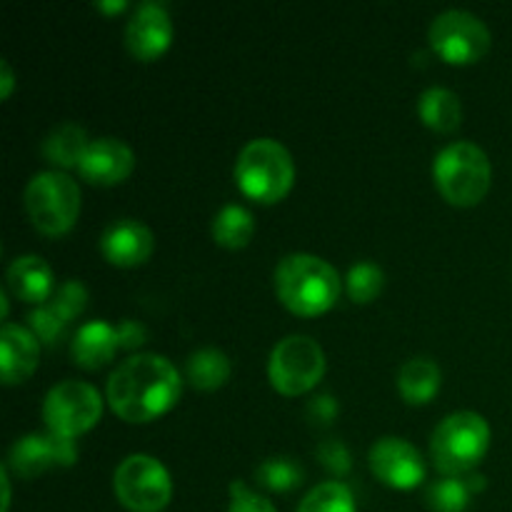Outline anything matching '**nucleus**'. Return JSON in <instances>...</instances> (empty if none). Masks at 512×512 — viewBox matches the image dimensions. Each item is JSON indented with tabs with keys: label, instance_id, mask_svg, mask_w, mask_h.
Listing matches in <instances>:
<instances>
[{
	"label": "nucleus",
	"instance_id": "obj_1",
	"mask_svg": "<svg viewBox=\"0 0 512 512\" xmlns=\"http://www.w3.org/2000/svg\"><path fill=\"white\" fill-rule=\"evenodd\" d=\"M183 380L165 355L138 353L110 373L105 398L128 423H150L168 413L180 398Z\"/></svg>",
	"mask_w": 512,
	"mask_h": 512
},
{
	"label": "nucleus",
	"instance_id": "obj_2",
	"mask_svg": "<svg viewBox=\"0 0 512 512\" xmlns=\"http://www.w3.org/2000/svg\"><path fill=\"white\" fill-rule=\"evenodd\" d=\"M273 280L280 303L305 318L330 310L340 295L338 270L310 253L285 255L275 268Z\"/></svg>",
	"mask_w": 512,
	"mask_h": 512
},
{
	"label": "nucleus",
	"instance_id": "obj_3",
	"mask_svg": "<svg viewBox=\"0 0 512 512\" xmlns=\"http://www.w3.org/2000/svg\"><path fill=\"white\" fill-rule=\"evenodd\" d=\"M295 180L293 155L280 140L255 138L238 153L235 183L258 203H278L290 193Z\"/></svg>",
	"mask_w": 512,
	"mask_h": 512
},
{
	"label": "nucleus",
	"instance_id": "obj_4",
	"mask_svg": "<svg viewBox=\"0 0 512 512\" xmlns=\"http://www.w3.org/2000/svg\"><path fill=\"white\" fill-rule=\"evenodd\" d=\"M433 178L440 195L453 205H478L490 190V158L480 145L470 140H455L445 145L433 163Z\"/></svg>",
	"mask_w": 512,
	"mask_h": 512
},
{
	"label": "nucleus",
	"instance_id": "obj_5",
	"mask_svg": "<svg viewBox=\"0 0 512 512\" xmlns=\"http://www.w3.org/2000/svg\"><path fill=\"white\" fill-rule=\"evenodd\" d=\"M490 448V425L473 410L448 415L430 438L435 468L445 475H465L485 458Z\"/></svg>",
	"mask_w": 512,
	"mask_h": 512
},
{
	"label": "nucleus",
	"instance_id": "obj_6",
	"mask_svg": "<svg viewBox=\"0 0 512 512\" xmlns=\"http://www.w3.org/2000/svg\"><path fill=\"white\" fill-rule=\"evenodd\" d=\"M25 210L35 228L45 235H63L80 213V188L63 170L35 173L25 185Z\"/></svg>",
	"mask_w": 512,
	"mask_h": 512
},
{
	"label": "nucleus",
	"instance_id": "obj_7",
	"mask_svg": "<svg viewBox=\"0 0 512 512\" xmlns=\"http://www.w3.org/2000/svg\"><path fill=\"white\" fill-rule=\"evenodd\" d=\"M115 498L130 512H160L173 498V480L153 455H128L115 468Z\"/></svg>",
	"mask_w": 512,
	"mask_h": 512
},
{
	"label": "nucleus",
	"instance_id": "obj_8",
	"mask_svg": "<svg viewBox=\"0 0 512 512\" xmlns=\"http://www.w3.org/2000/svg\"><path fill=\"white\" fill-rule=\"evenodd\" d=\"M268 375L280 395H303L313 390L325 375V353L310 335H288L273 348Z\"/></svg>",
	"mask_w": 512,
	"mask_h": 512
},
{
	"label": "nucleus",
	"instance_id": "obj_9",
	"mask_svg": "<svg viewBox=\"0 0 512 512\" xmlns=\"http://www.w3.org/2000/svg\"><path fill=\"white\" fill-rule=\"evenodd\" d=\"M103 415V398L83 380H63L53 385L43 400V420L50 433L78 438L88 433Z\"/></svg>",
	"mask_w": 512,
	"mask_h": 512
},
{
	"label": "nucleus",
	"instance_id": "obj_10",
	"mask_svg": "<svg viewBox=\"0 0 512 512\" xmlns=\"http://www.w3.org/2000/svg\"><path fill=\"white\" fill-rule=\"evenodd\" d=\"M430 45L443 60L468 65L490 50V30L485 20L470 10H445L430 25Z\"/></svg>",
	"mask_w": 512,
	"mask_h": 512
},
{
	"label": "nucleus",
	"instance_id": "obj_11",
	"mask_svg": "<svg viewBox=\"0 0 512 512\" xmlns=\"http://www.w3.org/2000/svg\"><path fill=\"white\" fill-rule=\"evenodd\" d=\"M78 458L75 440L55 433H30L15 440L8 465L20 478H35L50 468H70Z\"/></svg>",
	"mask_w": 512,
	"mask_h": 512
},
{
	"label": "nucleus",
	"instance_id": "obj_12",
	"mask_svg": "<svg viewBox=\"0 0 512 512\" xmlns=\"http://www.w3.org/2000/svg\"><path fill=\"white\" fill-rule=\"evenodd\" d=\"M370 470L380 483L398 490H413L423 483L425 463L420 450L403 438H380L370 448Z\"/></svg>",
	"mask_w": 512,
	"mask_h": 512
},
{
	"label": "nucleus",
	"instance_id": "obj_13",
	"mask_svg": "<svg viewBox=\"0 0 512 512\" xmlns=\"http://www.w3.org/2000/svg\"><path fill=\"white\" fill-rule=\"evenodd\" d=\"M173 40V20L165 5L145 0L130 15L125 25V45L138 60H155L168 50Z\"/></svg>",
	"mask_w": 512,
	"mask_h": 512
},
{
	"label": "nucleus",
	"instance_id": "obj_14",
	"mask_svg": "<svg viewBox=\"0 0 512 512\" xmlns=\"http://www.w3.org/2000/svg\"><path fill=\"white\" fill-rule=\"evenodd\" d=\"M155 238L153 230L135 218H120L110 223L100 235V253L108 263L120 268L143 265L153 255Z\"/></svg>",
	"mask_w": 512,
	"mask_h": 512
},
{
	"label": "nucleus",
	"instance_id": "obj_15",
	"mask_svg": "<svg viewBox=\"0 0 512 512\" xmlns=\"http://www.w3.org/2000/svg\"><path fill=\"white\" fill-rule=\"evenodd\" d=\"M135 155L128 143L118 138L90 140L80 158L78 170L93 185H118L133 173Z\"/></svg>",
	"mask_w": 512,
	"mask_h": 512
},
{
	"label": "nucleus",
	"instance_id": "obj_16",
	"mask_svg": "<svg viewBox=\"0 0 512 512\" xmlns=\"http://www.w3.org/2000/svg\"><path fill=\"white\" fill-rule=\"evenodd\" d=\"M85 300H88V290L83 283L68 280V283L60 285L48 303L28 315V325L35 338L43 340V343H55L58 335H63L65 325L85 308Z\"/></svg>",
	"mask_w": 512,
	"mask_h": 512
},
{
	"label": "nucleus",
	"instance_id": "obj_17",
	"mask_svg": "<svg viewBox=\"0 0 512 512\" xmlns=\"http://www.w3.org/2000/svg\"><path fill=\"white\" fill-rule=\"evenodd\" d=\"M40 360V340L30 328L5 323L0 330V378L5 385H18L35 373Z\"/></svg>",
	"mask_w": 512,
	"mask_h": 512
},
{
	"label": "nucleus",
	"instance_id": "obj_18",
	"mask_svg": "<svg viewBox=\"0 0 512 512\" xmlns=\"http://www.w3.org/2000/svg\"><path fill=\"white\" fill-rule=\"evenodd\" d=\"M5 278H8L15 298L25 300V303L45 305L53 298V270L40 255H18L8 265Z\"/></svg>",
	"mask_w": 512,
	"mask_h": 512
},
{
	"label": "nucleus",
	"instance_id": "obj_19",
	"mask_svg": "<svg viewBox=\"0 0 512 512\" xmlns=\"http://www.w3.org/2000/svg\"><path fill=\"white\" fill-rule=\"evenodd\" d=\"M120 348L118 328H113L105 320H90V323L80 325L78 333L73 335L70 343V355L80 368L98 370L105 363L113 360V355Z\"/></svg>",
	"mask_w": 512,
	"mask_h": 512
},
{
	"label": "nucleus",
	"instance_id": "obj_20",
	"mask_svg": "<svg viewBox=\"0 0 512 512\" xmlns=\"http://www.w3.org/2000/svg\"><path fill=\"white\" fill-rule=\"evenodd\" d=\"M443 373L440 365L430 358L405 360L398 373V390L410 405H425L438 395Z\"/></svg>",
	"mask_w": 512,
	"mask_h": 512
},
{
	"label": "nucleus",
	"instance_id": "obj_21",
	"mask_svg": "<svg viewBox=\"0 0 512 512\" xmlns=\"http://www.w3.org/2000/svg\"><path fill=\"white\" fill-rule=\"evenodd\" d=\"M418 115L428 128L440 130V133H450L463 120V103H460V98L453 90L433 85V88L420 93Z\"/></svg>",
	"mask_w": 512,
	"mask_h": 512
},
{
	"label": "nucleus",
	"instance_id": "obj_22",
	"mask_svg": "<svg viewBox=\"0 0 512 512\" xmlns=\"http://www.w3.org/2000/svg\"><path fill=\"white\" fill-rule=\"evenodd\" d=\"M88 143L85 128H80L78 123H60L43 140V155L48 158V163L58 165V168H73V165L78 168Z\"/></svg>",
	"mask_w": 512,
	"mask_h": 512
},
{
	"label": "nucleus",
	"instance_id": "obj_23",
	"mask_svg": "<svg viewBox=\"0 0 512 512\" xmlns=\"http://www.w3.org/2000/svg\"><path fill=\"white\" fill-rule=\"evenodd\" d=\"M185 375L198 390H218L230 378V360L218 348H200L190 353L185 363Z\"/></svg>",
	"mask_w": 512,
	"mask_h": 512
},
{
	"label": "nucleus",
	"instance_id": "obj_24",
	"mask_svg": "<svg viewBox=\"0 0 512 512\" xmlns=\"http://www.w3.org/2000/svg\"><path fill=\"white\" fill-rule=\"evenodd\" d=\"M255 233V220L243 205H225L213 218V238L223 248H245Z\"/></svg>",
	"mask_w": 512,
	"mask_h": 512
},
{
	"label": "nucleus",
	"instance_id": "obj_25",
	"mask_svg": "<svg viewBox=\"0 0 512 512\" xmlns=\"http://www.w3.org/2000/svg\"><path fill=\"white\" fill-rule=\"evenodd\" d=\"M355 498L340 480L320 483L300 500L298 512H355Z\"/></svg>",
	"mask_w": 512,
	"mask_h": 512
},
{
	"label": "nucleus",
	"instance_id": "obj_26",
	"mask_svg": "<svg viewBox=\"0 0 512 512\" xmlns=\"http://www.w3.org/2000/svg\"><path fill=\"white\" fill-rule=\"evenodd\" d=\"M255 478L263 488L275 490V493H290L303 483L305 473L293 458H268L258 465Z\"/></svg>",
	"mask_w": 512,
	"mask_h": 512
},
{
	"label": "nucleus",
	"instance_id": "obj_27",
	"mask_svg": "<svg viewBox=\"0 0 512 512\" xmlns=\"http://www.w3.org/2000/svg\"><path fill=\"white\" fill-rule=\"evenodd\" d=\"M470 495L473 493L463 478H443L430 485L425 500L435 512H465Z\"/></svg>",
	"mask_w": 512,
	"mask_h": 512
},
{
	"label": "nucleus",
	"instance_id": "obj_28",
	"mask_svg": "<svg viewBox=\"0 0 512 512\" xmlns=\"http://www.w3.org/2000/svg\"><path fill=\"white\" fill-rule=\"evenodd\" d=\"M345 285H348V293L355 303H370L383 290L385 273L380 270V265L370 263V260H360L348 270Z\"/></svg>",
	"mask_w": 512,
	"mask_h": 512
},
{
	"label": "nucleus",
	"instance_id": "obj_29",
	"mask_svg": "<svg viewBox=\"0 0 512 512\" xmlns=\"http://www.w3.org/2000/svg\"><path fill=\"white\" fill-rule=\"evenodd\" d=\"M228 512H278V510H275V505L270 503L265 495L255 493V490H250L245 483L235 480V483L230 485Z\"/></svg>",
	"mask_w": 512,
	"mask_h": 512
},
{
	"label": "nucleus",
	"instance_id": "obj_30",
	"mask_svg": "<svg viewBox=\"0 0 512 512\" xmlns=\"http://www.w3.org/2000/svg\"><path fill=\"white\" fill-rule=\"evenodd\" d=\"M318 458L323 460L325 465H328L333 473H348L350 468V453L345 450L343 443H338V440H328V443H323L318 448Z\"/></svg>",
	"mask_w": 512,
	"mask_h": 512
},
{
	"label": "nucleus",
	"instance_id": "obj_31",
	"mask_svg": "<svg viewBox=\"0 0 512 512\" xmlns=\"http://www.w3.org/2000/svg\"><path fill=\"white\" fill-rule=\"evenodd\" d=\"M118 335H120V348H135V345L145 343L148 330H145V325L135 323V320H123V323L118 325Z\"/></svg>",
	"mask_w": 512,
	"mask_h": 512
},
{
	"label": "nucleus",
	"instance_id": "obj_32",
	"mask_svg": "<svg viewBox=\"0 0 512 512\" xmlns=\"http://www.w3.org/2000/svg\"><path fill=\"white\" fill-rule=\"evenodd\" d=\"M335 413H338V403L333 400V395H318L310 403V415L315 420H320V423H330L335 418Z\"/></svg>",
	"mask_w": 512,
	"mask_h": 512
},
{
	"label": "nucleus",
	"instance_id": "obj_33",
	"mask_svg": "<svg viewBox=\"0 0 512 512\" xmlns=\"http://www.w3.org/2000/svg\"><path fill=\"white\" fill-rule=\"evenodd\" d=\"M13 85H15V75L13 68H10L8 60H0V98H8L13 93Z\"/></svg>",
	"mask_w": 512,
	"mask_h": 512
},
{
	"label": "nucleus",
	"instance_id": "obj_34",
	"mask_svg": "<svg viewBox=\"0 0 512 512\" xmlns=\"http://www.w3.org/2000/svg\"><path fill=\"white\" fill-rule=\"evenodd\" d=\"M0 485H3V512L10 510V478H8V465L0 468Z\"/></svg>",
	"mask_w": 512,
	"mask_h": 512
},
{
	"label": "nucleus",
	"instance_id": "obj_35",
	"mask_svg": "<svg viewBox=\"0 0 512 512\" xmlns=\"http://www.w3.org/2000/svg\"><path fill=\"white\" fill-rule=\"evenodd\" d=\"M125 5H128V3H125V0H110V3L100 0V3H95V8L105 10V13H115V10H123Z\"/></svg>",
	"mask_w": 512,
	"mask_h": 512
},
{
	"label": "nucleus",
	"instance_id": "obj_36",
	"mask_svg": "<svg viewBox=\"0 0 512 512\" xmlns=\"http://www.w3.org/2000/svg\"><path fill=\"white\" fill-rule=\"evenodd\" d=\"M0 308H3V318L8 315V295L0 293Z\"/></svg>",
	"mask_w": 512,
	"mask_h": 512
}]
</instances>
